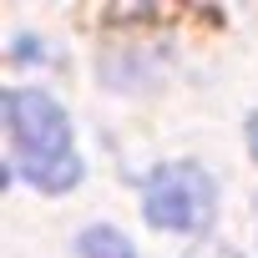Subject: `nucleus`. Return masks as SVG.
<instances>
[{"label":"nucleus","mask_w":258,"mask_h":258,"mask_svg":"<svg viewBox=\"0 0 258 258\" xmlns=\"http://www.w3.org/2000/svg\"><path fill=\"white\" fill-rule=\"evenodd\" d=\"M142 213L167 233H203L218 213V182L198 162H167L142 187Z\"/></svg>","instance_id":"f03ea898"},{"label":"nucleus","mask_w":258,"mask_h":258,"mask_svg":"<svg viewBox=\"0 0 258 258\" xmlns=\"http://www.w3.org/2000/svg\"><path fill=\"white\" fill-rule=\"evenodd\" d=\"M6 132H11V172L16 177L36 182L41 192H66L81 182L71 121L46 91H26V86L6 91Z\"/></svg>","instance_id":"f257e3e1"},{"label":"nucleus","mask_w":258,"mask_h":258,"mask_svg":"<svg viewBox=\"0 0 258 258\" xmlns=\"http://www.w3.org/2000/svg\"><path fill=\"white\" fill-rule=\"evenodd\" d=\"M248 147H253V157H258V116L248 121Z\"/></svg>","instance_id":"39448f33"},{"label":"nucleus","mask_w":258,"mask_h":258,"mask_svg":"<svg viewBox=\"0 0 258 258\" xmlns=\"http://www.w3.org/2000/svg\"><path fill=\"white\" fill-rule=\"evenodd\" d=\"M187 258H243L238 248H228V243H203L198 253H187Z\"/></svg>","instance_id":"20e7f679"},{"label":"nucleus","mask_w":258,"mask_h":258,"mask_svg":"<svg viewBox=\"0 0 258 258\" xmlns=\"http://www.w3.org/2000/svg\"><path fill=\"white\" fill-rule=\"evenodd\" d=\"M81 258H137L116 228H86L81 233Z\"/></svg>","instance_id":"7ed1b4c3"}]
</instances>
